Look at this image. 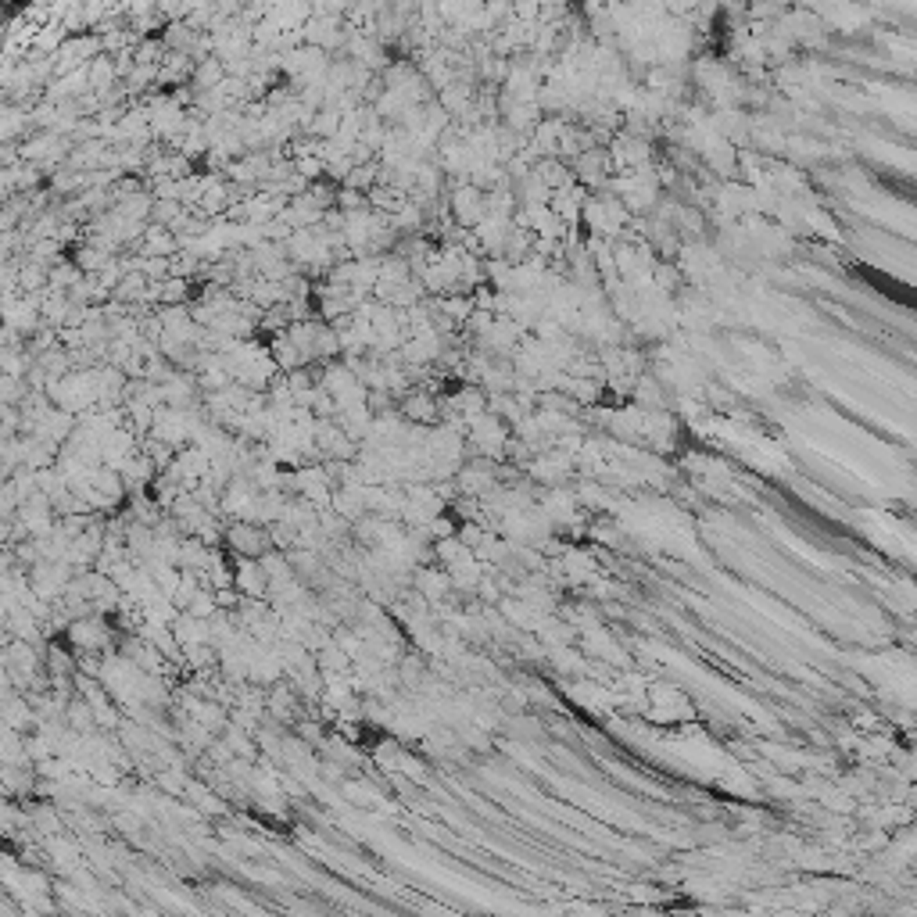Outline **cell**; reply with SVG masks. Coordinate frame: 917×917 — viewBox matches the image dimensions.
<instances>
[{"label": "cell", "mask_w": 917, "mask_h": 917, "mask_svg": "<svg viewBox=\"0 0 917 917\" xmlns=\"http://www.w3.org/2000/svg\"><path fill=\"white\" fill-rule=\"evenodd\" d=\"M455 219H463V222H477L484 212H488V204H484V194L477 190V186H463V190H455Z\"/></svg>", "instance_id": "6da1fadb"}, {"label": "cell", "mask_w": 917, "mask_h": 917, "mask_svg": "<svg viewBox=\"0 0 917 917\" xmlns=\"http://www.w3.org/2000/svg\"><path fill=\"white\" fill-rule=\"evenodd\" d=\"M434 402L427 398V394H412V398H405L402 402V416L405 420H412V423H430L434 420Z\"/></svg>", "instance_id": "7a4b0ae2"}]
</instances>
